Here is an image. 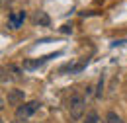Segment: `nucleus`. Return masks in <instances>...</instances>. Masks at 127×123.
Masks as SVG:
<instances>
[{
  "label": "nucleus",
  "instance_id": "1",
  "mask_svg": "<svg viewBox=\"0 0 127 123\" xmlns=\"http://www.w3.org/2000/svg\"><path fill=\"white\" fill-rule=\"evenodd\" d=\"M84 106H86V102H84V98L78 96V94H74V96L68 100V113H70V117H72L74 121H78L80 117H82Z\"/></svg>",
  "mask_w": 127,
  "mask_h": 123
},
{
  "label": "nucleus",
  "instance_id": "2",
  "mask_svg": "<svg viewBox=\"0 0 127 123\" xmlns=\"http://www.w3.org/2000/svg\"><path fill=\"white\" fill-rule=\"evenodd\" d=\"M37 108H39V102L22 104V106H18V109H16V117L18 119H28V117H32L33 113L37 111Z\"/></svg>",
  "mask_w": 127,
  "mask_h": 123
},
{
  "label": "nucleus",
  "instance_id": "3",
  "mask_svg": "<svg viewBox=\"0 0 127 123\" xmlns=\"http://www.w3.org/2000/svg\"><path fill=\"white\" fill-rule=\"evenodd\" d=\"M24 20H26V12H24V10L12 12V14L8 16V26H10L12 30H18V28H22Z\"/></svg>",
  "mask_w": 127,
  "mask_h": 123
},
{
  "label": "nucleus",
  "instance_id": "4",
  "mask_svg": "<svg viewBox=\"0 0 127 123\" xmlns=\"http://www.w3.org/2000/svg\"><path fill=\"white\" fill-rule=\"evenodd\" d=\"M8 102L12 106H22L24 104V92L22 90H12V92L8 94Z\"/></svg>",
  "mask_w": 127,
  "mask_h": 123
},
{
  "label": "nucleus",
  "instance_id": "5",
  "mask_svg": "<svg viewBox=\"0 0 127 123\" xmlns=\"http://www.w3.org/2000/svg\"><path fill=\"white\" fill-rule=\"evenodd\" d=\"M57 55H59V53L49 55V57H43V59H37V61H26L24 62V68H30V70H32V68H37V66H41L43 62H47L49 59H53V57H57Z\"/></svg>",
  "mask_w": 127,
  "mask_h": 123
},
{
  "label": "nucleus",
  "instance_id": "6",
  "mask_svg": "<svg viewBox=\"0 0 127 123\" xmlns=\"http://www.w3.org/2000/svg\"><path fill=\"white\" fill-rule=\"evenodd\" d=\"M106 123H121V117H119L117 113H113V111H110V113L106 115Z\"/></svg>",
  "mask_w": 127,
  "mask_h": 123
},
{
  "label": "nucleus",
  "instance_id": "7",
  "mask_svg": "<svg viewBox=\"0 0 127 123\" xmlns=\"http://www.w3.org/2000/svg\"><path fill=\"white\" fill-rule=\"evenodd\" d=\"M35 22H37V24L41 22L43 26H47V24H49V18H47L45 14H43V12H39V14H35Z\"/></svg>",
  "mask_w": 127,
  "mask_h": 123
},
{
  "label": "nucleus",
  "instance_id": "8",
  "mask_svg": "<svg viewBox=\"0 0 127 123\" xmlns=\"http://www.w3.org/2000/svg\"><path fill=\"white\" fill-rule=\"evenodd\" d=\"M84 123H98V115H96V113H90V115L86 117V121H84Z\"/></svg>",
  "mask_w": 127,
  "mask_h": 123
},
{
  "label": "nucleus",
  "instance_id": "9",
  "mask_svg": "<svg viewBox=\"0 0 127 123\" xmlns=\"http://www.w3.org/2000/svg\"><path fill=\"white\" fill-rule=\"evenodd\" d=\"M16 123H24V121H16Z\"/></svg>",
  "mask_w": 127,
  "mask_h": 123
}]
</instances>
